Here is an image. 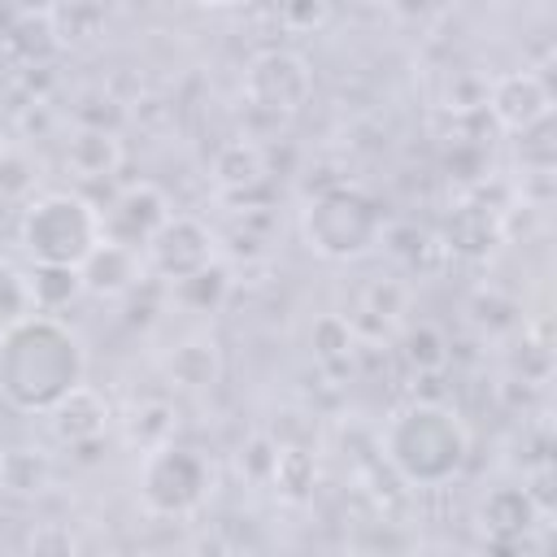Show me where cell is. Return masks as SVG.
<instances>
[{
  "label": "cell",
  "mask_w": 557,
  "mask_h": 557,
  "mask_svg": "<svg viewBox=\"0 0 557 557\" xmlns=\"http://www.w3.org/2000/svg\"><path fill=\"white\" fill-rule=\"evenodd\" d=\"M17 244L30 257V265L78 270L100 244V205H91L83 191L70 187L39 191L35 200H26L17 218Z\"/></svg>",
  "instance_id": "4"
},
{
  "label": "cell",
  "mask_w": 557,
  "mask_h": 557,
  "mask_svg": "<svg viewBox=\"0 0 557 557\" xmlns=\"http://www.w3.org/2000/svg\"><path fill=\"white\" fill-rule=\"evenodd\" d=\"M26 287H30V309L52 318H61V309H70L83 296V278L70 265H30Z\"/></svg>",
  "instance_id": "16"
},
{
  "label": "cell",
  "mask_w": 557,
  "mask_h": 557,
  "mask_svg": "<svg viewBox=\"0 0 557 557\" xmlns=\"http://www.w3.org/2000/svg\"><path fill=\"white\" fill-rule=\"evenodd\" d=\"M170 213H174L170 209V196L157 183L139 178V183L117 187L113 200L100 209V235L109 244H122V248H131V252L144 257L148 239L170 222Z\"/></svg>",
  "instance_id": "8"
},
{
  "label": "cell",
  "mask_w": 557,
  "mask_h": 557,
  "mask_svg": "<svg viewBox=\"0 0 557 557\" xmlns=\"http://www.w3.org/2000/svg\"><path fill=\"white\" fill-rule=\"evenodd\" d=\"M483 104L505 135H527L553 117V91L535 70H505L483 87Z\"/></svg>",
  "instance_id": "9"
},
{
  "label": "cell",
  "mask_w": 557,
  "mask_h": 557,
  "mask_svg": "<svg viewBox=\"0 0 557 557\" xmlns=\"http://www.w3.org/2000/svg\"><path fill=\"white\" fill-rule=\"evenodd\" d=\"M209 265H218V231L196 213H170V222L144 248V270L170 287Z\"/></svg>",
  "instance_id": "7"
},
{
  "label": "cell",
  "mask_w": 557,
  "mask_h": 557,
  "mask_svg": "<svg viewBox=\"0 0 557 557\" xmlns=\"http://www.w3.org/2000/svg\"><path fill=\"white\" fill-rule=\"evenodd\" d=\"M44 418H48V426H52V435H57L61 444H91V440H100L104 426H109V405L100 400L96 387L83 383V387H74L57 409H48Z\"/></svg>",
  "instance_id": "13"
},
{
  "label": "cell",
  "mask_w": 557,
  "mask_h": 557,
  "mask_svg": "<svg viewBox=\"0 0 557 557\" xmlns=\"http://www.w3.org/2000/svg\"><path fill=\"white\" fill-rule=\"evenodd\" d=\"M26 557H78V535L57 518L35 522L26 531Z\"/></svg>",
  "instance_id": "19"
},
{
  "label": "cell",
  "mask_w": 557,
  "mask_h": 557,
  "mask_svg": "<svg viewBox=\"0 0 557 557\" xmlns=\"http://www.w3.org/2000/svg\"><path fill=\"white\" fill-rule=\"evenodd\" d=\"M26 313H35V309H30L26 274L0 261V326H4V322H17V318H26Z\"/></svg>",
  "instance_id": "22"
},
{
  "label": "cell",
  "mask_w": 557,
  "mask_h": 557,
  "mask_svg": "<svg viewBox=\"0 0 557 557\" xmlns=\"http://www.w3.org/2000/svg\"><path fill=\"white\" fill-rule=\"evenodd\" d=\"M87 383V348L65 318L26 313L0 326V400L17 413H48Z\"/></svg>",
  "instance_id": "1"
},
{
  "label": "cell",
  "mask_w": 557,
  "mask_h": 557,
  "mask_svg": "<svg viewBox=\"0 0 557 557\" xmlns=\"http://www.w3.org/2000/svg\"><path fill=\"white\" fill-rule=\"evenodd\" d=\"M313 96V65L296 48H261L244 65V100L270 117H292Z\"/></svg>",
  "instance_id": "6"
},
{
  "label": "cell",
  "mask_w": 557,
  "mask_h": 557,
  "mask_svg": "<svg viewBox=\"0 0 557 557\" xmlns=\"http://www.w3.org/2000/svg\"><path fill=\"white\" fill-rule=\"evenodd\" d=\"M9 152H13V144H9V131H4V126H0V161H4V157H9Z\"/></svg>",
  "instance_id": "24"
},
{
  "label": "cell",
  "mask_w": 557,
  "mask_h": 557,
  "mask_svg": "<svg viewBox=\"0 0 557 557\" xmlns=\"http://www.w3.org/2000/svg\"><path fill=\"white\" fill-rule=\"evenodd\" d=\"M387 213L357 183L318 187L300 209V239L322 261H361L383 244Z\"/></svg>",
  "instance_id": "3"
},
{
  "label": "cell",
  "mask_w": 557,
  "mask_h": 557,
  "mask_svg": "<svg viewBox=\"0 0 557 557\" xmlns=\"http://www.w3.org/2000/svg\"><path fill=\"white\" fill-rule=\"evenodd\" d=\"M213 487V470L205 461L200 448L191 444H178V440H165L157 448H148L139 457V470H135V492H139V505L152 513V518H187L205 505Z\"/></svg>",
  "instance_id": "5"
},
{
  "label": "cell",
  "mask_w": 557,
  "mask_h": 557,
  "mask_svg": "<svg viewBox=\"0 0 557 557\" xmlns=\"http://www.w3.org/2000/svg\"><path fill=\"white\" fill-rule=\"evenodd\" d=\"M226 292H231V274H226L222 261L170 287V296H174L183 309H191V313H213V309L226 300Z\"/></svg>",
  "instance_id": "18"
},
{
  "label": "cell",
  "mask_w": 557,
  "mask_h": 557,
  "mask_svg": "<svg viewBox=\"0 0 557 557\" xmlns=\"http://www.w3.org/2000/svg\"><path fill=\"white\" fill-rule=\"evenodd\" d=\"M48 479H52V466L35 448H9L0 457V487H9L17 496H39L48 487Z\"/></svg>",
  "instance_id": "17"
},
{
  "label": "cell",
  "mask_w": 557,
  "mask_h": 557,
  "mask_svg": "<svg viewBox=\"0 0 557 557\" xmlns=\"http://www.w3.org/2000/svg\"><path fill=\"white\" fill-rule=\"evenodd\" d=\"M331 17V9L326 4H287V9H278V22H287V26H296V22H305V26H322Z\"/></svg>",
  "instance_id": "23"
},
{
  "label": "cell",
  "mask_w": 557,
  "mask_h": 557,
  "mask_svg": "<svg viewBox=\"0 0 557 557\" xmlns=\"http://www.w3.org/2000/svg\"><path fill=\"white\" fill-rule=\"evenodd\" d=\"M213 183H218V191H226V196H235V191H248V187H257L261 178H265V152H261V144H252V139H226L218 152H213Z\"/></svg>",
  "instance_id": "15"
},
{
  "label": "cell",
  "mask_w": 557,
  "mask_h": 557,
  "mask_svg": "<svg viewBox=\"0 0 557 557\" xmlns=\"http://www.w3.org/2000/svg\"><path fill=\"white\" fill-rule=\"evenodd\" d=\"M165 374L170 383L187 387V392H205L222 379V348L209 331H191L183 335L170 352H165Z\"/></svg>",
  "instance_id": "12"
},
{
  "label": "cell",
  "mask_w": 557,
  "mask_h": 557,
  "mask_svg": "<svg viewBox=\"0 0 557 557\" xmlns=\"http://www.w3.org/2000/svg\"><path fill=\"white\" fill-rule=\"evenodd\" d=\"M309 344H313V352H318L322 361H339V357L352 352V322L339 318V313H326V318L313 322Z\"/></svg>",
  "instance_id": "20"
},
{
  "label": "cell",
  "mask_w": 557,
  "mask_h": 557,
  "mask_svg": "<svg viewBox=\"0 0 557 557\" xmlns=\"http://www.w3.org/2000/svg\"><path fill=\"white\" fill-rule=\"evenodd\" d=\"M144 274H148V270H144V257L131 252V248H122V244H109L104 235H100V244L91 248V257L78 265L83 292L104 296V300H117V296L135 292Z\"/></svg>",
  "instance_id": "10"
},
{
  "label": "cell",
  "mask_w": 557,
  "mask_h": 557,
  "mask_svg": "<svg viewBox=\"0 0 557 557\" xmlns=\"http://www.w3.org/2000/svg\"><path fill=\"white\" fill-rule=\"evenodd\" d=\"M479 522L492 540L500 544H518L535 522H540V505L527 496V483H505V487H492L483 500H479Z\"/></svg>",
  "instance_id": "11"
},
{
  "label": "cell",
  "mask_w": 557,
  "mask_h": 557,
  "mask_svg": "<svg viewBox=\"0 0 557 557\" xmlns=\"http://www.w3.org/2000/svg\"><path fill=\"white\" fill-rule=\"evenodd\" d=\"M65 165L78 178H109V174H117V165H122V139H117V131H109L100 122L78 126L65 139Z\"/></svg>",
  "instance_id": "14"
},
{
  "label": "cell",
  "mask_w": 557,
  "mask_h": 557,
  "mask_svg": "<svg viewBox=\"0 0 557 557\" xmlns=\"http://www.w3.org/2000/svg\"><path fill=\"white\" fill-rule=\"evenodd\" d=\"M405 352H409V361H413L418 370H440V366L448 361V344H444L440 326H426V322L405 335Z\"/></svg>",
  "instance_id": "21"
},
{
  "label": "cell",
  "mask_w": 557,
  "mask_h": 557,
  "mask_svg": "<svg viewBox=\"0 0 557 557\" xmlns=\"http://www.w3.org/2000/svg\"><path fill=\"white\" fill-rule=\"evenodd\" d=\"M383 461L409 487H444L466 470L470 431L444 400H409L383 422Z\"/></svg>",
  "instance_id": "2"
}]
</instances>
